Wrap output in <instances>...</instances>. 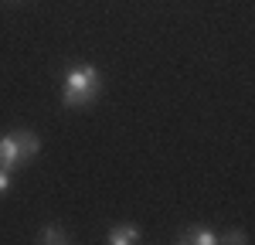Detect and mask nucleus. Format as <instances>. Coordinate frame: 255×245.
<instances>
[{"label": "nucleus", "instance_id": "nucleus-1", "mask_svg": "<svg viewBox=\"0 0 255 245\" xmlns=\"http://www.w3.org/2000/svg\"><path fill=\"white\" fill-rule=\"evenodd\" d=\"M96 96H99V68L96 65H72L65 72V82H61V102L72 109H82V106L96 102Z\"/></svg>", "mask_w": 255, "mask_h": 245}, {"label": "nucleus", "instance_id": "nucleus-2", "mask_svg": "<svg viewBox=\"0 0 255 245\" xmlns=\"http://www.w3.org/2000/svg\"><path fill=\"white\" fill-rule=\"evenodd\" d=\"M38 153H41V140L31 129H17V133L0 136V167L10 170V174L24 163H31Z\"/></svg>", "mask_w": 255, "mask_h": 245}, {"label": "nucleus", "instance_id": "nucleus-3", "mask_svg": "<svg viewBox=\"0 0 255 245\" xmlns=\"http://www.w3.org/2000/svg\"><path fill=\"white\" fill-rule=\"evenodd\" d=\"M139 239H143V235H139V228L136 225H113V228H109V235H106V242L109 245H136Z\"/></svg>", "mask_w": 255, "mask_h": 245}, {"label": "nucleus", "instance_id": "nucleus-4", "mask_svg": "<svg viewBox=\"0 0 255 245\" xmlns=\"http://www.w3.org/2000/svg\"><path fill=\"white\" fill-rule=\"evenodd\" d=\"M180 242H187V245H218V242H221V235H215L211 228L194 225V228H187V232L180 235Z\"/></svg>", "mask_w": 255, "mask_h": 245}, {"label": "nucleus", "instance_id": "nucleus-5", "mask_svg": "<svg viewBox=\"0 0 255 245\" xmlns=\"http://www.w3.org/2000/svg\"><path fill=\"white\" fill-rule=\"evenodd\" d=\"M44 245H65V242H72V235L61 228V225H44V232L38 235Z\"/></svg>", "mask_w": 255, "mask_h": 245}, {"label": "nucleus", "instance_id": "nucleus-6", "mask_svg": "<svg viewBox=\"0 0 255 245\" xmlns=\"http://www.w3.org/2000/svg\"><path fill=\"white\" fill-rule=\"evenodd\" d=\"M10 184H14V177H10V170H3V167H0V198H3V194L10 191Z\"/></svg>", "mask_w": 255, "mask_h": 245}, {"label": "nucleus", "instance_id": "nucleus-7", "mask_svg": "<svg viewBox=\"0 0 255 245\" xmlns=\"http://www.w3.org/2000/svg\"><path fill=\"white\" fill-rule=\"evenodd\" d=\"M221 242H249V239H245V232H242V228H232V232H228V235H221Z\"/></svg>", "mask_w": 255, "mask_h": 245}]
</instances>
